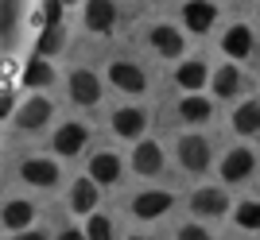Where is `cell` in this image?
<instances>
[{"label": "cell", "instance_id": "cell-1", "mask_svg": "<svg viewBox=\"0 0 260 240\" xmlns=\"http://www.w3.org/2000/svg\"><path fill=\"white\" fill-rule=\"evenodd\" d=\"M179 159L186 171H206L210 167V143L202 136H183L179 140Z\"/></svg>", "mask_w": 260, "mask_h": 240}, {"label": "cell", "instance_id": "cell-20", "mask_svg": "<svg viewBox=\"0 0 260 240\" xmlns=\"http://www.w3.org/2000/svg\"><path fill=\"white\" fill-rule=\"evenodd\" d=\"M4 225H8L12 232L27 229V225H31V206H27V202H8V206H4Z\"/></svg>", "mask_w": 260, "mask_h": 240}, {"label": "cell", "instance_id": "cell-17", "mask_svg": "<svg viewBox=\"0 0 260 240\" xmlns=\"http://www.w3.org/2000/svg\"><path fill=\"white\" fill-rule=\"evenodd\" d=\"M233 128H237L241 136H252V132H260V105H256V101H245V105L233 112Z\"/></svg>", "mask_w": 260, "mask_h": 240}, {"label": "cell", "instance_id": "cell-15", "mask_svg": "<svg viewBox=\"0 0 260 240\" xmlns=\"http://www.w3.org/2000/svg\"><path fill=\"white\" fill-rule=\"evenodd\" d=\"M221 51H225L229 58H245L252 51V31H249V27H241V23H237V27H229L225 39H221Z\"/></svg>", "mask_w": 260, "mask_h": 240}, {"label": "cell", "instance_id": "cell-16", "mask_svg": "<svg viewBox=\"0 0 260 240\" xmlns=\"http://www.w3.org/2000/svg\"><path fill=\"white\" fill-rule=\"evenodd\" d=\"M152 47L159 51V55L175 58V55H183V35L175 31V27H155L152 31Z\"/></svg>", "mask_w": 260, "mask_h": 240}, {"label": "cell", "instance_id": "cell-23", "mask_svg": "<svg viewBox=\"0 0 260 240\" xmlns=\"http://www.w3.org/2000/svg\"><path fill=\"white\" fill-rule=\"evenodd\" d=\"M175 82L183 89H202V82H206V66L202 62H183L179 66V74H175Z\"/></svg>", "mask_w": 260, "mask_h": 240}, {"label": "cell", "instance_id": "cell-9", "mask_svg": "<svg viewBox=\"0 0 260 240\" xmlns=\"http://www.w3.org/2000/svg\"><path fill=\"white\" fill-rule=\"evenodd\" d=\"M190 209H194L198 217H221L229 209V197L221 194V190H198V194L190 197Z\"/></svg>", "mask_w": 260, "mask_h": 240}, {"label": "cell", "instance_id": "cell-31", "mask_svg": "<svg viewBox=\"0 0 260 240\" xmlns=\"http://www.w3.org/2000/svg\"><path fill=\"white\" fill-rule=\"evenodd\" d=\"M8 112H12V101H8V97H0V120L8 116Z\"/></svg>", "mask_w": 260, "mask_h": 240}, {"label": "cell", "instance_id": "cell-27", "mask_svg": "<svg viewBox=\"0 0 260 240\" xmlns=\"http://www.w3.org/2000/svg\"><path fill=\"white\" fill-rule=\"evenodd\" d=\"M86 236H93V240H109V236H113V221H109V217H89Z\"/></svg>", "mask_w": 260, "mask_h": 240}, {"label": "cell", "instance_id": "cell-7", "mask_svg": "<svg viewBox=\"0 0 260 240\" xmlns=\"http://www.w3.org/2000/svg\"><path fill=\"white\" fill-rule=\"evenodd\" d=\"M89 132L82 128V124H62V128L54 132V151L58 155H78L82 147H86Z\"/></svg>", "mask_w": 260, "mask_h": 240}, {"label": "cell", "instance_id": "cell-13", "mask_svg": "<svg viewBox=\"0 0 260 240\" xmlns=\"http://www.w3.org/2000/svg\"><path fill=\"white\" fill-rule=\"evenodd\" d=\"M249 171H252V151H245V147L229 151L225 163H221V178L225 182H241V178H249Z\"/></svg>", "mask_w": 260, "mask_h": 240}, {"label": "cell", "instance_id": "cell-8", "mask_svg": "<svg viewBox=\"0 0 260 240\" xmlns=\"http://www.w3.org/2000/svg\"><path fill=\"white\" fill-rule=\"evenodd\" d=\"M132 167H136L140 175H159V171H163V151H159V143H152V140L136 143V151H132Z\"/></svg>", "mask_w": 260, "mask_h": 240}, {"label": "cell", "instance_id": "cell-11", "mask_svg": "<svg viewBox=\"0 0 260 240\" xmlns=\"http://www.w3.org/2000/svg\"><path fill=\"white\" fill-rule=\"evenodd\" d=\"M113 23H117L113 0H89V4H86V27H89V31H109Z\"/></svg>", "mask_w": 260, "mask_h": 240}, {"label": "cell", "instance_id": "cell-24", "mask_svg": "<svg viewBox=\"0 0 260 240\" xmlns=\"http://www.w3.org/2000/svg\"><path fill=\"white\" fill-rule=\"evenodd\" d=\"M179 112H183V120H210V101H202V97H186L183 105H179Z\"/></svg>", "mask_w": 260, "mask_h": 240}, {"label": "cell", "instance_id": "cell-19", "mask_svg": "<svg viewBox=\"0 0 260 240\" xmlns=\"http://www.w3.org/2000/svg\"><path fill=\"white\" fill-rule=\"evenodd\" d=\"M62 43H66V31L58 27V23H47L43 35H39V47H35V51H39L43 58H51V55H58V51H62Z\"/></svg>", "mask_w": 260, "mask_h": 240}, {"label": "cell", "instance_id": "cell-25", "mask_svg": "<svg viewBox=\"0 0 260 240\" xmlns=\"http://www.w3.org/2000/svg\"><path fill=\"white\" fill-rule=\"evenodd\" d=\"M237 225L241 229H260V202H245L237 209Z\"/></svg>", "mask_w": 260, "mask_h": 240}, {"label": "cell", "instance_id": "cell-21", "mask_svg": "<svg viewBox=\"0 0 260 240\" xmlns=\"http://www.w3.org/2000/svg\"><path fill=\"white\" fill-rule=\"evenodd\" d=\"M23 82H27V86H51L54 82V70H51V62H47L43 55L35 58V62H27V70H23Z\"/></svg>", "mask_w": 260, "mask_h": 240}, {"label": "cell", "instance_id": "cell-5", "mask_svg": "<svg viewBox=\"0 0 260 240\" xmlns=\"http://www.w3.org/2000/svg\"><path fill=\"white\" fill-rule=\"evenodd\" d=\"M109 77H113V86L124 89V93H144V86H148L144 70H140V66H132V62H117L113 70H109Z\"/></svg>", "mask_w": 260, "mask_h": 240}, {"label": "cell", "instance_id": "cell-29", "mask_svg": "<svg viewBox=\"0 0 260 240\" xmlns=\"http://www.w3.org/2000/svg\"><path fill=\"white\" fill-rule=\"evenodd\" d=\"M12 4H16V0H4V4H0V31H8V20H12Z\"/></svg>", "mask_w": 260, "mask_h": 240}, {"label": "cell", "instance_id": "cell-4", "mask_svg": "<svg viewBox=\"0 0 260 240\" xmlns=\"http://www.w3.org/2000/svg\"><path fill=\"white\" fill-rule=\"evenodd\" d=\"M167 209H171V194H163V190H148V194L132 197V213H136L140 221L159 217V213H167Z\"/></svg>", "mask_w": 260, "mask_h": 240}, {"label": "cell", "instance_id": "cell-14", "mask_svg": "<svg viewBox=\"0 0 260 240\" xmlns=\"http://www.w3.org/2000/svg\"><path fill=\"white\" fill-rule=\"evenodd\" d=\"M93 206H98V182L93 178H78L74 190H70V209L74 213H89Z\"/></svg>", "mask_w": 260, "mask_h": 240}, {"label": "cell", "instance_id": "cell-18", "mask_svg": "<svg viewBox=\"0 0 260 240\" xmlns=\"http://www.w3.org/2000/svg\"><path fill=\"white\" fill-rule=\"evenodd\" d=\"M144 124H148V120H144L140 109H120L117 116H113V128H117L120 136H140Z\"/></svg>", "mask_w": 260, "mask_h": 240}, {"label": "cell", "instance_id": "cell-26", "mask_svg": "<svg viewBox=\"0 0 260 240\" xmlns=\"http://www.w3.org/2000/svg\"><path fill=\"white\" fill-rule=\"evenodd\" d=\"M58 12H62V0H43V4H39V16H35V23H58L62 20V16H58Z\"/></svg>", "mask_w": 260, "mask_h": 240}, {"label": "cell", "instance_id": "cell-6", "mask_svg": "<svg viewBox=\"0 0 260 240\" xmlns=\"http://www.w3.org/2000/svg\"><path fill=\"white\" fill-rule=\"evenodd\" d=\"M183 16H186V27H190V31L206 35L210 27H214V20H217V8L210 4V0H190Z\"/></svg>", "mask_w": 260, "mask_h": 240}, {"label": "cell", "instance_id": "cell-3", "mask_svg": "<svg viewBox=\"0 0 260 240\" xmlns=\"http://www.w3.org/2000/svg\"><path fill=\"white\" fill-rule=\"evenodd\" d=\"M51 112H54V105H51L47 97H31L20 112H16V124H20V128H27V132H35V128H43L47 120H51Z\"/></svg>", "mask_w": 260, "mask_h": 240}, {"label": "cell", "instance_id": "cell-2", "mask_svg": "<svg viewBox=\"0 0 260 240\" xmlns=\"http://www.w3.org/2000/svg\"><path fill=\"white\" fill-rule=\"evenodd\" d=\"M98 97H101L98 74H93V70H74V74H70V101H78V105H98Z\"/></svg>", "mask_w": 260, "mask_h": 240}, {"label": "cell", "instance_id": "cell-30", "mask_svg": "<svg viewBox=\"0 0 260 240\" xmlns=\"http://www.w3.org/2000/svg\"><path fill=\"white\" fill-rule=\"evenodd\" d=\"M16 236H20V240H43L47 232H23V229H20V232H16Z\"/></svg>", "mask_w": 260, "mask_h": 240}, {"label": "cell", "instance_id": "cell-22", "mask_svg": "<svg viewBox=\"0 0 260 240\" xmlns=\"http://www.w3.org/2000/svg\"><path fill=\"white\" fill-rule=\"evenodd\" d=\"M237 89H241V74L233 70V66H221V70L214 74V93L217 97H233Z\"/></svg>", "mask_w": 260, "mask_h": 240}, {"label": "cell", "instance_id": "cell-10", "mask_svg": "<svg viewBox=\"0 0 260 240\" xmlns=\"http://www.w3.org/2000/svg\"><path fill=\"white\" fill-rule=\"evenodd\" d=\"M20 175H23V182H31V186H54L58 182V167L51 159H27L20 167Z\"/></svg>", "mask_w": 260, "mask_h": 240}, {"label": "cell", "instance_id": "cell-12", "mask_svg": "<svg viewBox=\"0 0 260 240\" xmlns=\"http://www.w3.org/2000/svg\"><path fill=\"white\" fill-rule=\"evenodd\" d=\"M89 178L93 182H105V186H113L120 178V159L113 151H101V155H93V163H89Z\"/></svg>", "mask_w": 260, "mask_h": 240}, {"label": "cell", "instance_id": "cell-28", "mask_svg": "<svg viewBox=\"0 0 260 240\" xmlns=\"http://www.w3.org/2000/svg\"><path fill=\"white\" fill-rule=\"evenodd\" d=\"M179 236H183V240H206V229H198V225H183Z\"/></svg>", "mask_w": 260, "mask_h": 240}, {"label": "cell", "instance_id": "cell-32", "mask_svg": "<svg viewBox=\"0 0 260 240\" xmlns=\"http://www.w3.org/2000/svg\"><path fill=\"white\" fill-rule=\"evenodd\" d=\"M62 4H74V0H62Z\"/></svg>", "mask_w": 260, "mask_h": 240}]
</instances>
